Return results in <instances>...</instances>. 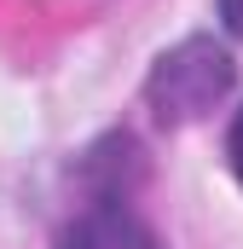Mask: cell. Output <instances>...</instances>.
Segmentation results:
<instances>
[{"instance_id":"4","label":"cell","mask_w":243,"mask_h":249,"mask_svg":"<svg viewBox=\"0 0 243 249\" xmlns=\"http://www.w3.org/2000/svg\"><path fill=\"white\" fill-rule=\"evenodd\" d=\"M220 18H226L232 35H243V0H220Z\"/></svg>"},{"instance_id":"2","label":"cell","mask_w":243,"mask_h":249,"mask_svg":"<svg viewBox=\"0 0 243 249\" xmlns=\"http://www.w3.org/2000/svg\"><path fill=\"white\" fill-rule=\"evenodd\" d=\"M64 249H156V238L133 220V214H122V209H99V214H87Z\"/></svg>"},{"instance_id":"1","label":"cell","mask_w":243,"mask_h":249,"mask_svg":"<svg viewBox=\"0 0 243 249\" xmlns=\"http://www.w3.org/2000/svg\"><path fill=\"white\" fill-rule=\"evenodd\" d=\"M238 81V64L232 53L214 41V35H191L180 41L174 53H162L151 81H145V99L156 110V122L168 127H185V122H203Z\"/></svg>"},{"instance_id":"3","label":"cell","mask_w":243,"mask_h":249,"mask_svg":"<svg viewBox=\"0 0 243 249\" xmlns=\"http://www.w3.org/2000/svg\"><path fill=\"white\" fill-rule=\"evenodd\" d=\"M226 157H232V174H238V186H243V110H238V122H232V139H226Z\"/></svg>"}]
</instances>
